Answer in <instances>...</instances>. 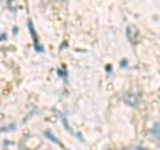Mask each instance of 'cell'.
Returning a JSON list of instances; mask_svg holds the SVG:
<instances>
[{
	"mask_svg": "<svg viewBox=\"0 0 160 150\" xmlns=\"http://www.w3.org/2000/svg\"><path fill=\"white\" fill-rule=\"evenodd\" d=\"M123 101H124V103H127L128 106L136 107L139 104V95L135 93H127L126 95L123 97Z\"/></svg>",
	"mask_w": 160,
	"mask_h": 150,
	"instance_id": "6da1fadb",
	"label": "cell"
},
{
	"mask_svg": "<svg viewBox=\"0 0 160 150\" xmlns=\"http://www.w3.org/2000/svg\"><path fill=\"white\" fill-rule=\"evenodd\" d=\"M151 133H152L156 138H159V139H160V123H159V122H158V123H155L153 126H152Z\"/></svg>",
	"mask_w": 160,
	"mask_h": 150,
	"instance_id": "7a4b0ae2",
	"label": "cell"
},
{
	"mask_svg": "<svg viewBox=\"0 0 160 150\" xmlns=\"http://www.w3.org/2000/svg\"><path fill=\"white\" fill-rule=\"evenodd\" d=\"M123 66H124V67L127 66V62H126V61H124V62H122V67H123Z\"/></svg>",
	"mask_w": 160,
	"mask_h": 150,
	"instance_id": "3957f363",
	"label": "cell"
}]
</instances>
